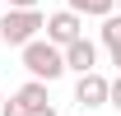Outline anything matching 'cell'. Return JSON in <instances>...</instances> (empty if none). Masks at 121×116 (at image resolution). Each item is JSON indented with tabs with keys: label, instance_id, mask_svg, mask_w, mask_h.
Instances as JSON below:
<instances>
[{
	"label": "cell",
	"instance_id": "1",
	"mask_svg": "<svg viewBox=\"0 0 121 116\" xmlns=\"http://www.w3.org/2000/svg\"><path fill=\"white\" fill-rule=\"evenodd\" d=\"M19 51H23V70H28V79L51 84V79L65 74V51H60L56 42H47V37H33V42L19 46Z\"/></svg>",
	"mask_w": 121,
	"mask_h": 116
},
{
	"label": "cell",
	"instance_id": "2",
	"mask_svg": "<svg viewBox=\"0 0 121 116\" xmlns=\"http://www.w3.org/2000/svg\"><path fill=\"white\" fill-rule=\"evenodd\" d=\"M42 28H47L42 9H5L0 14V42L5 46H28Z\"/></svg>",
	"mask_w": 121,
	"mask_h": 116
},
{
	"label": "cell",
	"instance_id": "3",
	"mask_svg": "<svg viewBox=\"0 0 121 116\" xmlns=\"http://www.w3.org/2000/svg\"><path fill=\"white\" fill-rule=\"evenodd\" d=\"M75 37H84V14H75V9H56V14H47V42L70 46Z\"/></svg>",
	"mask_w": 121,
	"mask_h": 116
},
{
	"label": "cell",
	"instance_id": "4",
	"mask_svg": "<svg viewBox=\"0 0 121 116\" xmlns=\"http://www.w3.org/2000/svg\"><path fill=\"white\" fill-rule=\"evenodd\" d=\"M107 84H112V79H103L98 70L79 74L75 79V102L79 107H107Z\"/></svg>",
	"mask_w": 121,
	"mask_h": 116
},
{
	"label": "cell",
	"instance_id": "5",
	"mask_svg": "<svg viewBox=\"0 0 121 116\" xmlns=\"http://www.w3.org/2000/svg\"><path fill=\"white\" fill-rule=\"evenodd\" d=\"M65 51V70H75V74H89L98 70V46L89 42V37H75L70 46H60Z\"/></svg>",
	"mask_w": 121,
	"mask_h": 116
},
{
	"label": "cell",
	"instance_id": "6",
	"mask_svg": "<svg viewBox=\"0 0 121 116\" xmlns=\"http://www.w3.org/2000/svg\"><path fill=\"white\" fill-rule=\"evenodd\" d=\"M14 102L23 107V112H37V107H47L51 98H47V84H42V79H28V84L14 93Z\"/></svg>",
	"mask_w": 121,
	"mask_h": 116
},
{
	"label": "cell",
	"instance_id": "7",
	"mask_svg": "<svg viewBox=\"0 0 121 116\" xmlns=\"http://www.w3.org/2000/svg\"><path fill=\"white\" fill-rule=\"evenodd\" d=\"M65 9H75L84 19H107V14H117V0H65Z\"/></svg>",
	"mask_w": 121,
	"mask_h": 116
},
{
	"label": "cell",
	"instance_id": "8",
	"mask_svg": "<svg viewBox=\"0 0 121 116\" xmlns=\"http://www.w3.org/2000/svg\"><path fill=\"white\" fill-rule=\"evenodd\" d=\"M98 37H103L107 51H121V14H107L103 28H98Z\"/></svg>",
	"mask_w": 121,
	"mask_h": 116
},
{
	"label": "cell",
	"instance_id": "9",
	"mask_svg": "<svg viewBox=\"0 0 121 116\" xmlns=\"http://www.w3.org/2000/svg\"><path fill=\"white\" fill-rule=\"evenodd\" d=\"M107 107H117V112H121V74L107 84Z\"/></svg>",
	"mask_w": 121,
	"mask_h": 116
},
{
	"label": "cell",
	"instance_id": "10",
	"mask_svg": "<svg viewBox=\"0 0 121 116\" xmlns=\"http://www.w3.org/2000/svg\"><path fill=\"white\" fill-rule=\"evenodd\" d=\"M0 116H28V112H23V107H19L14 98H5V107H0Z\"/></svg>",
	"mask_w": 121,
	"mask_h": 116
},
{
	"label": "cell",
	"instance_id": "11",
	"mask_svg": "<svg viewBox=\"0 0 121 116\" xmlns=\"http://www.w3.org/2000/svg\"><path fill=\"white\" fill-rule=\"evenodd\" d=\"M9 9H37V0H5Z\"/></svg>",
	"mask_w": 121,
	"mask_h": 116
},
{
	"label": "cell",
	"instance_id": "12",
	"mask_svg": "<svg viewBox=\"0 0 121 116\" xmlns=\"http://www.w3.org/2000/svg\"><path fill=\"white\" fill-rule=\"evenodd\" d=\"M28 116H56V107L47 102V107H37V112H28Z\"/></svg>",
	"mask_w": 121,
	"mask_h": 116
},
{
	"label": "cell",
	"instance_id": "13",
	"mask_svg": "<svg viewBox=\"0 0 121 116\" xmlns=\"http://www.w3.org/2000/svg\"><path fill=\"white\" fill-rule=\"evenodd\" d=\"M112 65H117V74H121V51H112Z\"/></svg>",
	"mask_w": 121,
	"mask_h": 116
},
{
	"label": "cell",
	"instance_id": "14",
	"mask_svg": "<svg viewBox=\"0 0 121 116\" xmlns=\"http://www.w3.org/2000/svg\"><path fill=\"white\" fill-rule=\"evenodd\" d=\"M0 107H5V93H0Z\"/></svg>",
	"mask_w": 121,
	"mask_h": 116
},
{
	"label": "cell",
	"instance_id": "15",
	"mask_svg": "<svg viewBox=\"0 0 121 116\" xmlns=\"http://www.w3.org/2000/svg\"><path fill=\"white\" fill-rule=\"evenodd\" d=\"M117 14H121V0H117Z\"/></svg>",
	"mask_w": 121,
	"mask_h": 116
},
{
	"label": "cell",
	"instance_id": "16",
	"mask_svg": "<svg viewBox=\"0 0 121 116\" xmlns=\"http://www.w3.org/2000/svg\"><path fill=\"white\" fill-rule=\"evenodd\" d=\"M0 5H5V0H0Z\"/></svg>",
	"mask_w": 121,
	"mask_h": 116
}]
</instances>
